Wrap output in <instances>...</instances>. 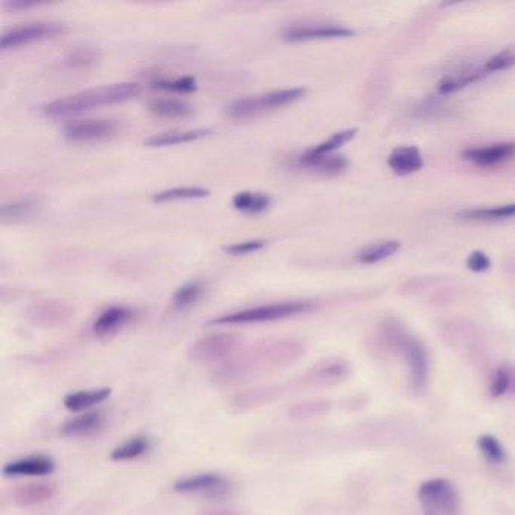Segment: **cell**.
I'll return each instance as SVG.
<instances>
[{
  "label": "cell",
  "mask_w": 515,
  "mask_h": 515,
  "mask_svg": "<svg viewBox=\"0 0 515 515\" xmlns=\"http://www.w3.org/2000/svg\"><path fill=\"white\" fill-rule=\"evenodd\" d=\"M31 207H33V203H29V201L6 205L2 207V216H4V219L22 218V216L28 214Z\"/></svg>",
  "instance_id": "41"
},
{
  "label": "cell",
  "mask_w": 515,
  "mask_h": 515,
  "mask_svg": "<svg viewBox=\"0 0 515 515\" xmlns=\"http://www.w3.org/2000/svg\"><path fill=\"white\" fill-rule=\"evenodd\" d=\"M205 293V284L201 281H192L178 288L173 295V304L176 309H187L194 306Z\"/></svg>",
  "instance_id": "35"
},
{
  "label": "cell",
  "mask_w": 515,
  "mask_h": 515,
  "mask_svg": "<svg viewBox=\"0 0 515 515\" xmlns=\"http://www.w3.org/2000/svg\"><path fill=\"white\" fill-rule=\"evenodd\" d=\"M271 203V196L263 192L243 191L233 196V205L246 214H262L270 209Z\"/></svg>",
  "instance_id": "28"
},
{
  "label": "cell",
  "mask_w": 515,
  "mask_h": 515,
  "mask_svg": "<svg viewBox=\"0 0 515 515\" xmlns=\"http://www.w3.org/2000/svg\"><path fill=\"white\" fill-rule=\"evenodd\" d=\"M209 189L200 186H183L171 187L165 191L156 192L153 200L159 201H174V200H191V198H205L209 196Z\"/></svg>",
  "instance_id": "34"
},
{
  "label": "cell",
  "mask_w": 515,
  "mask_h": 515,
  "mask_svg": "<svg viewBox=\"0 0 515 515\" xmlns=\"http://www.w3.org/2000/svg\"><path fill=\"white\" fill-rule=\"evenodd\" d=\"M512 381H514V370L508 366H501L492 377L491 387H490L491 397H501L506 395V392L512 388Z\"/></svg>",
  "instance_id": "38"
},
{
  "label": "cell",
  "mask_w": 515,
  "mask_h": 515,
  "mask_svg": "<svg viewBox=\"0 0 515 515\" xmlns=\"http://www.w3.org/2000/svg\"><path fill=\"white\" fill-rule=\"evenodd\" d=\"M100 61V53L92 47H74L65 55L64 64L67 69H90Z\"/></svg>",
  "instance_id": "32"
},
{
  "label": "cell",
  "mask_w": 515,
  "mask_h": 515,
  "mask_svg": "<svg viewBox=\"0 0 515 515\" xmlns=\"http://www.w3.org/2000/svg\"><path fill=\"white\" fill-rule=\"evenodd\" d=\"M476 444H478L479 452L482 453L483 458L491 464H505L506 460H508V452H506L505 446L494 435L483 434L476 440Z\"/></svg>",
  "instance_id": "31"
},
{
  "label": "cell",
  "mask_w": 515,
  "mask_h": 515,
  "mask_svg": "<svg viewBox=\"0 0 515 515\" xmlns=\"http://www.w3.org/2000/svg\"><path fill=\"white\" fill-rule=\"evenodd\" d=\"M306 94V88H288L277 91L265 92L261 96L245 97L230 103L227 108L228 117L234 119H250L266 114L271 110H279L300 100Z\"/></svg>",
  "instance_id": "5"
},
{
  "label": "cell",
  "mask_w": 515,
  "mask_h": 515,
  "mask_svg": "<svg viewBox=\"0 0 515 515\" xmlns=\"http://www.w3.org/2000/svg\"><path fill=\"white\" fill-rule=\"evenodd\" d=\"M399 248H401V242L399 241L378 242V243H374V245H369L365 250H361L357 254V262L361 265H374V263L386 261L393 254H396Z\"/></svg>",
  "instance_id": "27"
},
{
  "label": "cell",
  "mask_w": 515,
  "mask_h": 515,
  "mask_svg": "<svg viewBox=\"0 0 515 515\" xmlns=\"http://www.w3.org/2000/svg\"><path fill=\"white\" fill-rule=\"evenodd\" d=\"M467 268L473 272H485L491 268V261L483 251H473L467 259Z\"/></svg>",
  "instance_id": "40"
},
{
  "label": "cell",
  "mask_w": 515,
  "mask_h": 515,
  "mask_svg": "<svg viewBox=\"0 0 515 515\" xmlns=\"http://www.w3.org/2000/svg\"><path fill=\"white\" fill-rule=\"evenodd\" d=\"M55 461L44 455L28 456L22 460L13 461L4 465L2 474L6 478H20V476H47L55 472Z\"/></svg>",
  "instance_id": "16"
},
{
  "label": "cell",
  "mask_w": 515,
  "mask_h": 515,
  "mask_svg": "<svg viewBox=\"0 0 515 515\" xmlns=\"http://www.w3.org/2000/svg\"><path fill=\"white\" fill-rule=\"evenodd\" d=\"M38 5L37 2H24V0H13V2H6L5 8H10L13 11L28 10L33 6Z\"/></svg>",
  "instance_id": "42"
},
{
  "label": "cell",
  "mask_w": 515,
  "mask_h": 515,
  "mask_svg": "<svg viewBox=\"0 0 515 515\" xmlns=\"http://www.w3.org/2000/svg\"><path fill=\"white\" fill-rule=\"evenodd\" d=\"M417 499L424 515H455L460 508L458 490L447 479L424 481L417 490Z\"/></svg>",
  "instance_id": "6"
},
{
  "label": "cell",
  "mask_w": 515,
  "mask_h": 515,
  "mask_svg": "<svg viewBox=\"0 0 515 515\" xmlns=\"http://www.w3.org/2000/svg\"><path fill=\"white\" fill-rule=\"evenodd\" d=\"M315 309L310 301H283L266 304V306L251 307L245 310L233 311L210 320L209 325H239L272 322V320L288 319L293 316L304 315Z\"/></svg>",
  "instance_id": "4"
},
{
  "label": "cell",
  "mask_w": 515,
  "mask_h": 515,
  "mask_svg": "<svg viewBox=\"0 0 515 515\" xmlns=\"http://www.w3.org/2000/svg\"><path fill=\"white\" fill-rule=\"evenodd\" d=\"M151 87L156 90H164V91L174 92H194L196 90V81L191 76L176 79H156L155 82H151Z\"/></svg>",
  "instance_id": "37"
},
{
  "label": "cell",
  "mask_w": 515,
  "mask_h": 515,
  "mask_svg": "<svg viewBox=\"0 0 515 515\" xmlns=\"http://www.w3.org/2000/svg\"><path fill=\"white\" fill-rule=\"evenodd\" d=\"M241 342V338L236 334H212L192 343L187 357L189 360L201 365L216 363L230 358L239 349Z\"/></svg>",
  "instance_id": "7"
},
{
  "label": "cell",
  "mask_w": 515,
  "mask_h": 515,
  "mask_svg": "<svg viewBox=\"0 0 515 515\" xmlns=\"http://www.w3.org/2000/svg\"><path fill=\"white\" fill-rule=\"evenodd\" d=\"M148 110L160 119H186L194 114V106L182 99H155L148 103Z\"/></svg>",
  "instance_id": "24"
},
{
  "label": "cell",
  "mask_w": 515,
  "mask_h": 515,
  "mask_svg": "<svg viewBox=\"0 0 515 515\" xmlns=\"http://www.w3.org/2000/svg\"><path fill=\"white\" fill-rule=\"evenodd\" d=\"M135 318V310L126 306L108 307L106 310L101 311L99 318L92 324V331L97 336H110L117 333L119 329L126 327L129 322H132Z\"/></svg>",
  "instance_id": "18"
},
{
  "label": "cell",
  "mask_w": 515,
  "mask_h": 515,
  "mask_svg": "<svg viewBox=\"0 0 515 515\" xmlns=\"http://www.w3.org/2000/svg\"><path fill=\"white\" fill-rule=\"evenodd\" d=\"M304 343L295 339H280L259 343L241 357L221 366L212 379L219 387L237 386L259 375L295 365L304 356Z\"/></svg>",
  "instance_id": "1"
},
{
  "label": "cell",
  "mask_w": 515,
  "mask_h": 515,
  "mask_svg": "<svg viewBox=\"0 0 515 515\" xmlns=\"http://www.w3.org/2000/svg\"><path fill=\"white\" fill-rule=\"evenodd\" d=\"M110 388H90L81 392L70 393L64 397V406L73 413L91 410L96 405H100L110 396Z\"/></svg>",
  "instance_id": "22"
},
{
  "label": "cell",
  "mask_w": 515,
  "mask_h": 515,
  "mask_svg": "<svg viewBox=\"0 0 515 515\" xmlns=\"http://www.w3.org/2000/svg\"><path fill=\"white\" fill-rule=\"evenodd\" d=\"M64 33V24L58 22H33V24H20L4 31L0 37V47L4 51H8L29 43L55 38Z\"/></svg>",
  "instance_id": "9"
},
{
  "label": "cell",
  "mask_w": 515,
  "mask_h": 515,
  "mask_svg": "<svg viewBox=\"0 0 515 515\" xmlns=\"http://www.w3.org/2000/svg\"><path fill=\"white\" fill-rule=\"evenodd\" d=\"M387 165L396 176H410L424 168V156L417 147H399L388 156Z\"/></svg>",
  "instance_id": "19"
},
{
  "label": "cell",
  "mask_w": 515,
  "mask_h": 515,
  "mask_svg": "<svg viewBox=\"0 0 515 515\" xmlns=\"http://www.w3.org/2000/svg\"><path fill=\"white\" fill-rule=\"evenodd\" d=\"M173 488L174 491L186 496L223 499L232 492V482L224 474L198 473L178 479Z\"/></svg>",
  "instance_id": "8"
},
{
  "label": "cell",
  "mask_w": 515,
  "mask_h": 515,
  "mask_svg": "<svg viewBox=\"0 0 515 515\" xmlns=\"http://www.w3.org/2000/svg\"><path fill=\"white\" fill-rule=\"evenodd\" d=\"M461 219L465 221H479V223H494V221H505L515 218V203L510 205H494V207H478V209H467L458 214Z\"/></svg>",
  "instance_id": "25"
},
{
  "label": "cell",
  "mask_w": 515,
  "mask_h": 515,
  "mask_svg": "<svg viewBox=\"0 0 515 515\" xmlns=\"http://www.w3.org/2000/svg\"><path fill=\"white\" fill-rule=\"evenodd\" d=\"M490 76L485 67H472L458 73L449 74L438 82V96H449L461 91L463 88L469 87L472 83L481 82L482 79Z\"/></svg>",
  "instance_id": "21"
},
{
  "label": "cell",
  "mask_w": 515,
  "mask_h": 515,
  "mask_svg": "<svg viewBox=\"0 0 515 515\" xmlns=\"http://www.w3.org/2000/svg\"><path fill=\"white\" fill-rule=\"evenodd\" d=\"M265 246V239H253V241L237 242V243H233V245L224 246V251L227 254L232 255L251 254V253H255V251H261Z\"/></svg>",
  "instance_id": "39"
},
{
  "label": "cell",
  "mask_w": 515,
  "mask_h": 515,
  "mask_svg": "<svg viewBox=\"0 0 515 515\" xmlns=\"http://www.w3.org/2000/svg\"><path fill=\"white\" fill-rule=\"evenodd\" d=\"M298 164L316 173L339 174L347 169L348 159L338 155L315 156L306 151L304 155L300 156Z\"/></svg>",
  "instance_id": "23"
},
{
  "label": "cell",
  "mask_w": 515,
  "mask_h": 515,
  "mask_svg": "<svg viewBox=\"0 0 515 515\" xmlns=\"http://www.w3.org/2000/svg\"><path fill=\"white\" fill-rule=\"evenodd\" d=\"M31 324L38 329H61L73 319V307L60 300H40L28 307L26 311Z\"/></svg>",
  "instance_id": "11"
},
{
  "label": "cell",
  "mask_w": 515,
  "mask_h": 515,
  "mask_svg": "<svg viewBox=\"0 0 515 515\" xmlns=\"http://www.w3.org/2000/svg\"><path fill=\"white\" fill-rule=\"evenodd\" d=\"M141 92V85L137 82H119L105 87L92 88L87 91L76 92L62 97L44 106V114L52 119H61L69 115L81 114L99 106L114 105L119 101L130 100Z\"/></svg>",
  "instance_id": "2"
},
{
  "label": "cell",
  "mask_w": 515,
  "mask_h": 515,
  "mask_svg": "<svg viewBox=\"0 0 515 515\" xmlns=\"http://www.w3.org/2000/svg\"><path fill=\"white\" fill-rule=\"evenodd\" d=\"M105 415L99 411H91V413H85V415H78V417L65 422L61 428V433L65 437H91L94 434L100 433L105 426Z\"/></svg>",
  "instance_id": "20"
},
{
  "label": "cell",
  "mask_w": 515,
  "mask_h": 515,
  "mask_svg": "<svg viewBox=\"0 0 515 515\" xmlns=\"http://www.w3.org/2000/svg\"><path fill=\"white\" fill-rule=\"evenodd\" d=\"M58 492V487L52 482H29L15 488L11 499L14 505L20 508H31V506L42 505L52 501Z\"/></svg>",
  "instance_id": "17"
},
{
  "label": "cell",
  "mask_w": 515,
  "mask_h": 515,
  "mask_svg": "<svg viewBox=\"0 0 515 515\" xmlns=\"http://www.w3.org/2000/svg\"><path fill=\"white\" fill-rule=\"evenodd\" d=\"M329 410V402L307 401L293 404L286 410L289 419L295 422H306V420L318 419L320 415H327Z\"/></svg>",
  "instance_id": "30"
},
{
  "label": "cell",
  "mask_w": 515,
  "mask_h": 515,
  "mask_svg": "<svg viewBox=\"0 0 515 515\" xmlns=\"http://www.w3.org/2000/svg\"><path fill=\"white\" fill-rule=\"evenodd\" d=\"M347 363L342 360L322 361L319 365L311 367L306 375H302L301 379L295 386L298 387H329L333 384H338L343 378H347Z\"/></svg>",
  "instance_id": "14"
},
{
  "label": "cell",
  "mask_w": 515,
  "mask_h": 515,
  "mask_svg": "<svg viewBox=\"0 0 515 515\" xmlns=\"http://www.w3.org/2000/svg\"><path fill=\"white\" fill-rule=\"evenodd\" d=\"M352 35H354L352 29L329 22H302V24H291L283 31V37L289 42L329 40V38H347Z\"/></svg>",
  "instance_id": "12"
},
{
  "label": "cell",
  "mask_w": 515,
  "mask_h": 515,
  "mask_svg": "<svg viewBox=\"0 0 515 515\" xmlns=\"http://www.w3.org/2000/svg\"><path fill=\"white\" fill-rule=\"evenodd\" d=\"M357 129H347L340 132L334 133L333 137H329L327 141L320 142L318 146L311 147L307 153L315 156L333 155L334 151L339 150L340 147L345 146L356 137Z\"/></svg>",
  "instance_id": "33"
},
{
  "label": "cell",
  "mask_w": 515,
  "mask_h": 515,
  "mask_svg": "<svg viewBox=\"0 0 515 515\" xmlns=\"http://www.w3.org/2000/svg\"><path fill=\"white\" fill-rule=\"evenodd\" d=\"M289 386L284 384H268V386H257V387L246 388L234 393L228 399V408L234 413H246V411L259 410L262 406L270 405L272 402L279 401L289 393Z\"/></svg>",
  "instance_id": "10"
},
{
  "label": "cell",
  "mask_w": 515,
  "mask_h": 515,
  "mask_svg": "<svg viewBox=\"0 0 515 515\" xmlns=\"http://www.w3.org/2000/svg\"><path fill=\"white\" fill-rule=\"evenodd\" d=\"M214 132L212 129H191V130H177V132H165L148 138L146 146L148 147H168L177 146L183 142H191L207 137Z\"/></svg>",
  "instance_id": "26"
},
{
  "label": "cell",
  "mask_w": 515,
  "mask_h": 515,
  "mask_svg": "<svg viewBox=\"0 0 515 515\" xmlns=\"http://www.w3.org/2000/svg\"><path fill=\"white\" fill-rule=\"evenodd\" d=\"M512 388L515 390V370H514V381H512Z\"/></svg>",
  "instance_id": "44"
},
{
  "label": "cell",
  "mask_w": 515,
  "mask_h": 515,
  "mask_svg": "<svg viewBox=\"0 0 515 515\" xmlns=\"http://www.w3.org/2000/svg\"><path fill=\"white\" fill-rule=\"evenodd\" d=\"M386 336L393 347L397 348L406 360L410 369L411 384L415 390H424L428 384L429 356L424 343L417 340L413 334L402 329V325H387Z\"/></svg>",
  "instance_id": "3"
},
{
  "label": "cell",
  "mask_w": 515,
  "mask_h": 515,
  "mask_svg": "<svg viewBox=\"0 0 515 515\" xmlns=\"http://www.w3.org/2000/svg\"><path fill=\"white\" fill-rule=\"evenodd\" d=\"M148 451H150V440L144 435H138L114 449L110 453V460L117 463L137 460L139 456L146 455Z\"/></svg>",
  "instance_id": "29"
},
{
  "label": "cell",
  "mask_w": 515,
  "mask_h": 515,
  "mask_svg": "<svg viewBox=\"0 0 515 515\" xmlns=\"http://www.w3.org/2000/svg\"><path fill=\"white\" fill-rule=\"evenodd\" d=\"M488 73H499V72H506L515 67V46H508L497 52L496 55H492L490 60L483 64Z\"/></svg>",
  "instance_id": "36"
},
{
  "label": "cell",
  "mask_w": 515,
  "mask_h": 515,
  "mask_svg": "<svg viewBox=\"0 0 515 515\" xmlns=\"http://www.w3.org/2000/svg\"><path fill=\"white\" fill-rule=\"evenodd\" d=\"M119 130L115 119H79L72 121L64 128V137L73 142L101 141L114 137Z\"/></svg>",
  "instance_id": "13"
},
{
  "label": "cell",
  "mask_w": 515,
  "mask_h": 515,
  "mask_svg": "<svg viewBox=\"0 0 515 515\" xmlns=\"http://www.w3.org/2000/svg\"><path fill=\"white\" fill-rule=\"evenodd\" d=\"M198 515H243L239 514V512H234V510H203Z\"/></svg>",
  "instance_id": "43"
},
{
  "label": "cell",
  "mask_w": 515,
  "mask_h": 515,
  "mask_svg": "<svg viewBox=\"0 0 515 515\" xmlns=\"http://www.w3.org/2000/svg\"><path fill=\"white\" fill-rule=\"evenodd\" d=\"M463 159L478 167H496L515 157V142H496L463 151Z\"/></svg>",
  "instance_id": "15"
}]
</instances>
